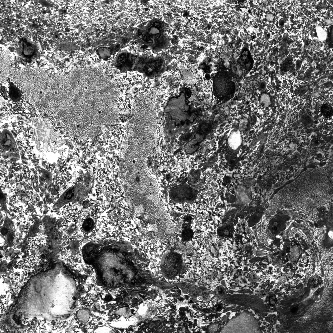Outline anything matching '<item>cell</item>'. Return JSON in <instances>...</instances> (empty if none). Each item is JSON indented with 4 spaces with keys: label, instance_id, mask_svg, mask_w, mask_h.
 Instances as JSON below:
<instances>
[{
    "label": "cell",
    "instance_id": "cell-13",
    "mask_svg": "<svg viewBox=\"0 0 333 333\" xmlns=\"http://www.w3.org/2000/svg\"><path fill=\"white\" fill-rule=\"evenodd\" d=\"M8 232V230L6 228H3L2 230L1 233L3 235H6Z\"/></svg>",
    "mask_w": 333,
    "mask_h": 333
},
{
    "label": "cell",
    "instance_id": "cell-16",
    "mask_svg": "<svg viewBox=\"0 0 333 333\" xmlns=\"http://www.w3.org/2000/svg\"><path fill=\"white\" fill-rule=\"evenodd\" d=\"M326 22L328 24H330L332 23V21L331 20H327Z\"/></svg>",
    "mask_w": 333,
    "mask_h": 333
},
{
    "label": "cell",
    "instance_id": "cell-12",
    "mask_svg": "<svg viewBox=\"0 0 333 333\" xmlns=\"http://www.w3.org/2000/svg\"><path fill=\"white\" fill-rule=\"evenodd\" d=\"M274 18V16L272 14H268L267 16L266 19L268 21H272L273 20Z\"/></svg>",
    "mask_w": 333,
    "mask_h": 333
},
{
    "label": "cell",
    "instance_id": "cell-3",
    "mask_svg": "<svg viewBox=\"0 0 333 333\" xmlns=\"http://www.w3.org/2000/svg\"><path fill=\"white\" fill-rule=\"evenodd\" d=\"M171 196L175 201L181 202L192 200L195 196V193L192 188L183 187L173 190Z\"/></svg>",
    "mask_w": 333,
    "mask_h": 333
},
{
    "label": "cell",
    "instance_id": "cell-1",
    "mask_svg": "<svg viewBox=\"0 0 333 333\" xmlns=\"http://www.w3.org/2000/svg\"><path fill=\"white\" fill-rule=\"evenodd\" d=\"M287 211L275 214L263 229L262 241L269 251L276 252L281 251L288 237L289 228L292 217Z\"/></svg>",
    "mask_w": 333,
    "mask_h": 333
},
{
    "label": "cell",
    "instance_id": "cell-5",
    "mask_svg": "<svg viewBox=\"0 0 333 333\" xmlns=\"http://www.w3.org/2000/svg\"><path fill=\"white\" fill-rule=\"evenodd\" d=\"M9 95L13 100L18 101L20 100L21 97V94L18 88L13 85H11L10 87Z\"/></svg>",
    "mask_w": 333,
    "mask_h": 333
},
{
    "label": "cell",
    "instance_id": "cell-10",
    "mask_svg": "<svg viewBox=\"0 0 333 333\" xmlns=\"http://www.w3.org/2000/svg\"><path fill=\"white\" fill-rule=\"evenodd\" d=\"M192 233L190 230L189 229H186L183 233V238H184L185 241H188L190 238L192 236H191L192 234Z\"/></svg>",
    "mask_w": 333,
    "mask_h": 333
},
{
    "label": "cell",
    "instance_id": "cell-2",
    "mask_svg": "<svg viewBox=\"0 0 333 333\" xmlns=\"http://www.w3.org/2000/svg\"><path fill=\"white\" fill-rule=\"evenodd\" d=\"M214 82V90L220 97L229 96L232 94L235 91L234 83L229 76L218 78Z\"/></svg>",
    "mask_w": 333,
    "mask_h": 333
},
{
    "label": "cell",
    "instance_id": "cell-14",
    "mask_svg": "<svg viewBox=\"0 0 333 333\" xmlns=\"http://www.w3.org/2000/svg\"><path fill=\"white\" fill-rule=\"evenodd\" d=\"M13 236L12 235H10L8 237V240L9 243H11L13 241Z\"/></svg>",
    "mask_w": 333,
    "mask_h": 333
},
{
    "label": "cell",
    "instance_id": "cell-6",
    "mask_svg": "<svg viewBox=\"0 0 333 333\" xmlns=\"http://www.w3.org/2000/svg\"><path fill=\"white\" fill-rule=\"evenodd\" d=\"M95 222L91 218H88L85 220L82 227L83 231L86 233H90L92 231L95 227Z\"/></svg>",
    "mask_w": 333,
    "mask_h": 333
},
{
    "label": "cell",
    "instance_id": "cell-15",
    "mask_svg": "<svg viewBox=\"0 0 333 333\" xmlns=\"http://www.w3.org/2000/svg\"><path fill=\"white\" fill-rule=\"evenodd\" d=\"M83 205H84V207L87 208L88 207V206H89V203H88L87 202H86L83 203Z\"/></svg>",
    "mask_w": 333,
    "mask_h": 333
},
{
    "label": "cell",
    "instance_id": "cell-8",
    "mask_svg": "<svg viewBox=\"0 0 333 333\" xmlns=\"http://www.w3.org/2000/svg\"><path fill=\"white\" fill-rule=\"evenodd\" d=\"M316 30L319 40L321 41L326 40L327 37L326 31L319 26H317Z\"/></svg>",
    "mask_w": 333,
    "mask_h": 333
},
{
    "label": "cell",
    "instance_id": "cell-9",
    "mask_svg": "<svg viewBox=\"0 0 333 333\" xmlns=\"http://www.w3.org/2000/svg\"><path fill=\"white\" fill-rule=\"evenodd\" d=\"M292 60L291 59L287 58L284 61L281 66V69L282 71L286 72L289 70L292 65Z\"/></svg>",
    "mask_w": 333,
    "mask_h": 333
},
{
    "label": "cell",
    "instance_id": "cell-4",
    "mask_svg": "<svg viewBox=\"0 0 333 333\" xmlns=\"http://www.w3.org/2000/svg\"><path fill=\"white\" fill-rule=\"evenodd\" d=\"M242 142V139L240 133L238 131L232 132L228 139V144L229 148L233 150H237L240 147Z\"/></svg>",
    "mask_w": 333,
    "mask_h": 333
},
{
    "label": "cell",
    "instance_id": "cell-7",
    "mask_svg": "<svg viewBox=\"0 0 333 333\" xmlns=\"http://www.w3.org/2000/svg\"><path fill=\"white\" fill-rule=\"evenodd\" d=\"M321 112L323 116L329 117L332 114L333 109L331 106L328 104H324L322 106L321 108Z\"/></svg>",
    "mask_w": 333,
    "mask_h": 333
},
{
    "label": "cell",
    "instance_id": "cell-11",
    "mask_svg": "<svg viewBox=\"0 0 333 333\" xmlns=\"http://www.w3.org/2000/svg\"><path fill=\"white\" fill-rule=\"evenodd\" d=\"M320 45L319 41L317 40L313 41L311 44V47L313 50H317Z\"/></svg>",
    "mask_w": 333,
    "mask_h": 333
}]
</instances>
